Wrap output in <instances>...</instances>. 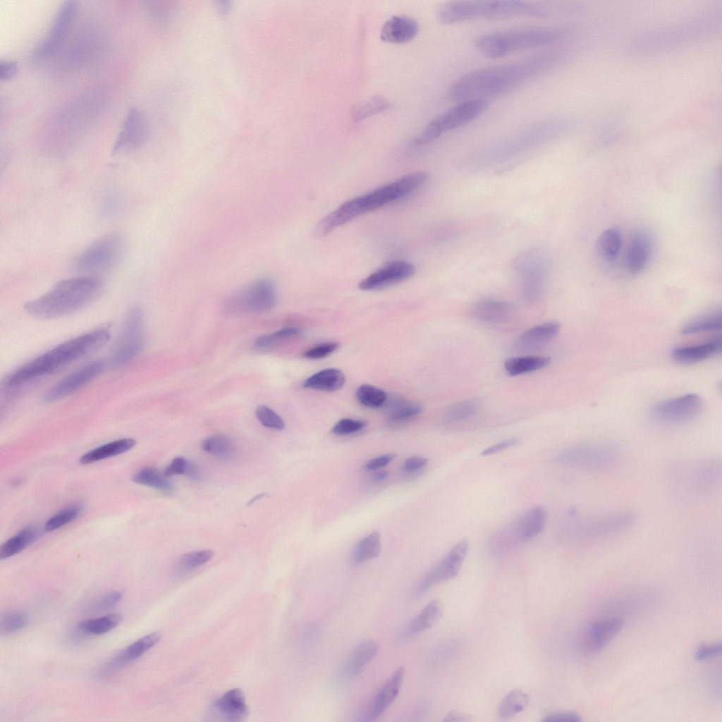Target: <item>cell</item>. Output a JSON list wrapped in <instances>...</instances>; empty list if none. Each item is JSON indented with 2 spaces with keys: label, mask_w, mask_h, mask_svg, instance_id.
<instances>
[{
  "label": "cell",
  "mask_w": 722,
  "mask_h": 722,
  "mask_svg": "<svg viewBox=\"0 0 722 722\" xmlns=\"http://www.w3.org/2000/svg\"><path fill=\"white\" fill-rule=\"evenodd\" d=\"M561 55L546 54L512 63L483 68L464 75L448 89V97L460 102L502 94L546 71Z\"/></svg>",
  "instance_id": "1"
},
{
  "label": "cell",
  "mask_w": 722,
  "mask_h": 722,
  "mask_svg": "<svg viewBox=\"0 0 722 722\" xmlns=\"http://www.w3.org/2000/svg\"><path fill=\"white\" fill-rule=\"evenodd\" d=\"M427 179L428 174L423 171L409 173L365 195L352 198L318 221L313 229V235L317 238L324 237L359 216L412 193Z\"/></svg>",
  "instance_id": "2"
},
{
  "label": "cell",
  "mask_w": 722,
  "mask_h": 722,
  "mask_svg": "<svg viewBox=\"0 0 722 722\" xmlns=\"http://www.w3.org/2000/svg\"><path fill=\"white\" fill-rule=\"evenodd\" d=\"M109 337V331L101 328L62 343L10 373L4 381V388L14 390L52 374L99 348Z\"/></svg>",
  "instance_id": "3"
},
{
  "label": "cell",
  "mask_w": 722,
  "mask_h": 722,
  "mask_svg": "<svg viewBox=\"0 0 722 722\" xmlns=\"http://www.w3.org/2000/svg\"><path fill=\"white\" fill-rule=\"evenodd\" d=\"M104 283L95 276H81L62 280L40 297L25 304L30 315L44 319L68 315L93 302Z\"/></svg>",
  "instance_id": "4"
},
{
  "label": "cell",
  "mask_w": 722,
  "mask_h": 722,
  "mask_svg": "<svg viewBox=\"0 0 722 722\" xmlns=\"http://www.w3.org/2000/svg\"><path fill=\"white\" fill-rule=\"evenodd\" d=\"M562 36L551 27H527L487 33L475 40V46L484 56L491 59L552 44Z\"/></svg>",
  "instance_id": "5"
},
{
  "label": "cell",
  "mask_w": 722,
  "mask_h": 722,
  "mask_svg": "<svg viewBox=\"0 0 722 722\" xmlns=\"http://www.w3.org/2000/svg\"><path fill=\"white\" fill-rule=\"evenodd\" d=\"M544 14L539 8L521 1H451L441 4L436 11L437 20L446 25L479 18Z\"/></svg>",
  "instance_id": "6"
},
{
  "label": "cell",
  "mask_w": 722,
  "mask_h": 722,
  "mask_svg": "<svg viewBox=\"0 0 722 722\" xmlns=\"http://www.w3.org/2000/svg\"><path fill=\"white\" fill-rule=\"evenodd\" d=\"M488 106L487 100L482 99L458 102L432 120L417 136L415 142L419 145H427L442 133L464 126L476 119L487 109Z\"/></svg>",
  "instance_id": "7"
},
{
  "label": "cell",
  "mask_w": 722,
  "mask_h": 722,
  "mask_svg": "<svg viewBox=\"0 0 722 722\" xmlns=\"http://www.w3.org/2000/svg\"><path fill=\"white\" fill-rule=\"evenodd\" d=\"M126 251L123 238L117 233L105 235L95 240L74 261V269L83 273L111 269L122 260Z\"/></svg>",
  "instance_id": "8"
},
{
  "label": "cell",
  "mask_w": 722,
  "mask_h": 722,
  "mask_svg": "<svg viewBox=\"0 0 722 722\" xmlns=\"http://www.w3.org/2000/svg\"><path fill=\"white\" fill-rule=\"evenodd\" d=\"M622 449L611 443H587L569 447L560 452L556 460L564 464L595 470L610 469L623 458Z\"/></svg>",
  "instance_id": "9"
},
{
  "label": "cell",
  "mask_w": 722,
  "mask_h": 722,
  "mask_svg": "<svg viewBox=\"0 0 722 722\" xmlns=\"http://www.w3.org/2000/svg\"><path fill=\"white\" fill-rule=\"evenodd\" d=\"M145 339L144 316L138 307L127 314L121 334L110 356V365L120 367L134 359L142 350Z\"/></svg>",
  "instance_id": "10"
},
{
  "label": "cell",
  "mask_w": 722,
  "mask_h": 722,
  "mask_svg": "<svg viewBox=\"0 0 722 722\" xmlns=\"http://www.w3.org/2000/svg\"><path fill=\"white\" fill-rule=\"evenodd\" d=\"M276 289L269 279H258L231 298L228 306L240 312H262L273 308Z\"/></svg>",
  "instance_id": "11"
},
{
  "label": "cell",
  "mask_w": 722,
  "mask_h": 722,
  "mask_svg": "<svg viewBox=\"0 0 722 722\" xmlns=\"http://www.w3.org/2000/svg\"><path fill=\"white\" fill-rule=\"evenodd\" d=\"M702 405L703 400L699 395L687 393L657 403L652 407L651 413L660 421L680 423L695 417Z\"/></svg>",
  "instance_id": "12"
},
{
  "label": "cell",
  "mask_w": 722,
  "mask_h": 722,
  "mask_svg": "<svg viewBox=\"0 0 722 722\" xmlns=\"http://www.w3.org/2000/svg\"><path fill=\"white\" fill-rule=\"evenodd\" d=\"M631 511H620L587 518L577 524L575 534L581 538L594 539L613 534L630 527L636 520Z\"/></svg>",
  "instance_id": "13"
},
{
  "label": "cell",
  "mask_w": 722,
  "mask_h": 722,
  "mask_svg": "<svg viewBox=\"0 0 722 722\" xmlns=\"http://www.w3.org/2000/svg\"><path fill=\"white\" fill-rule=\"evenodd\" d=\"M468 542H458L445 557L422 579L417 588V593H423L432 586L451 580L460 572L468 551Z\"/></svg>",
  "instance_id": "14"
},
{
  "label": "cell",
  "mask_w": 722,
  "mask_h": 722,
  "mask_svg": "<svg viewBox=\"0 0 722 722\" xmlns=\"http://www.w3.org/2000/svg\"><path fill=\"white\" fill-rule=\"evenodd\" d=\"M104 369L102 360H94L71 372L47 390V402H54L75 393L99 376Z\"/></svg>",
  "instance_id": "15"
},
{
  "label": "cell",
  "mask_w": 722,
  "mask_h": 722,
  "mask_svg": "<svg viewBox=\"0 0 722 722\" xmlns=\"http://www.w3.org/2000/svg\"><path fill=\"white\" fill-rule=\"evenodd\" d=\"M415 267L404 260H393L362 280L358 286L363 290H376L404 281L413 276Z\"/></svg>",
  "instance_id": "16"
},
{
  "label": "cell",
  "mask_w": 722,
  "mask_h": 722,
  "mask_svg": "<svg viewBox=\"0 0 722 722\" xmlns=\"http://www.w3.org/2000/svg\"><path fill=\"white\" fill-rule=\"evenodd\" d=\"M147 123L143 114L136 108L129 110L122 130L113 147V154H121L135 149L145 140Z\"/></svg>",
  "instance_id": "17"
},
{
  "label": "cell",
  "mask_w": 722,
  "mask_h": 722,
  "mask_svg": "<svg viewBox=\"0 0 722 722\" xmlns=\"http://www.w3.org/2000/svg\"><path fill=\"white\" fill-rule=\"evenodd\" d=\"M76 8V2L73 0H68L62 4L48 36L33 52L34 58H42L54 51L66 35L75 14Z\"/></svg>",
  "instance_id": "18"
},
{
  "label": "cell",
  "mask_w": 722,
  "mask_h": 722,
  "mask_svg": "<svg viewBox=\"0 0 722 722\" xmlns=\"http://www.w3.org/2000/svg\"><path fill=\"white\" fill-rule=\"evenodd\" d=\"M161 638L159 632L149 633L129 644L103 667V673L111 675L133 662L156 645Z\"/></svg>",
  "instance_id": "19"
},
{
  "label": "cell",
  "mask_w": 722,
  "mask_h": 722,
  "mask_svg": "<svg viewBox=\"0 0 722 722\" xmlns=\"http://www.w3.org/2000/svg\"><path fill=\"white\" fill-rule=\"evenodd\" d=\"M652 250V239L647 232L637 230L632 234L626 255V266L631 274H637L645 268Z\"/></svg>",
  "instance_id": "20"
},
{
  "label": "cell",
  "mask_w": 722,
  "mask_h": 722,
  "mask_svg": "<svg viewBox=\"0 0 722 722\" xmlns=\"http://www.w3.org/2000/svg\"><path fill=\"white\" fill-rule=\"evenodd\" d=\"M417 22L407 16H391L381 27L380 37L386 42L401 44L412 39L417 34Z\"/></svg>",
  "instance_id": "21"
},
{
  "label": "cell",
  "mask_w": 722,
  "mask_h": 722,
  "mask_svg": "<svg viewBox=\"0 0 722 722\" xmlns=\"http://www.w3.org/2000/svg\"><path fill=\"white\" fill-rule=\"evenodd\" d=\"M560 328L557 322H547L534 326L520 335L515 347L525 352L542 349L558 334Z\"/></svg>",
  "instance_id": "22"
},
{
  "label": "cell",
  "mask_w": 722,
  "mask_h": 722,
  "mask_svg": "<svg viewBox=\"0 0 722 722\" xmlns=\"http://www.w3.org/2000/svg\"><path fill=\"white\" fill-rule=\"evenodd\" d=\"M513 312L514 309L510 303L491 298H485L477 302L471 310V314L475 319L491 324L508 322Z\"/></svg>",
  "instance_id": "23"
},
{
  "label": "cell",
  "mask_w": 722,
  "mask_h": 722,
  "mask_svg": "<svg viewBox=\"0 0 722 722\" xmlns=\"http://www.w3.org/2000/svg\"><path fill=\"white\" fill-rule=\"evenodd\" d=\"M405 675V668L399 667L382 685L378 692L372 709L369 719L374 721L379 718L397 697Z\"/></svg>",
  "instance_id": "24"
},
{
  "label": "cell",
  "mask_w": 722,
  "mask_h": 722,
  "mask_svg": "<svg viewBox=\"0 0 722 722\" xmlns=\"http://www.w3.org/2000/svg\"><path fill=\"white\" fill-rule=\"evenodd\" d=\"M721 337H716L703 343L674 348L672 357L682 364H693L707 360L721 350Z\"/></svg>",
  "instance_id": "25"
},
{
  "label": "cell",
  "mask_w": 722,
  "mask_h": 722,
  "mask_svg": "<svg viewBox=\"0 0 722 722\" xmlns=\"http://www.w3.org/2000/svg\"><path fill=\"white\" fill-rule=\"evenodd\" d=\"M213 707L228 721H243L248 714L245 698L240 689L226 692L214 702Z\"/></svg>",
  "instance_id": "26"
},
{
  "label": "cell",
  "mask_w": 722,
  "mask_h": 722,
  "mask_svg": "<svg viewBox=\"0 0 722 722\" xmlns=\"http://www.w3.org/2000/svg\"><path fill=\"white\" fill-rule=\"evenodd\" d=\"M546 521L545 510L542 506H535L523 513L512 527L518 542H527L543 530Z\"/></svg>",
  "instance_id": "27"
},
{
  "label": "cell",
  "mask_w": 722,
  "mask_h": 722,
  "mask_svg": "<svg viewBox=\"0 0 722 722\" xmlns=\"http://www.w3.org/2000/svg\"><path fill=\"white\" fill-rule=\"evenodd\" d=\"M378 651L377 642L366 640L359 643L346 659L342 673L350 679L358 675L365 666L374 657Z\"/></svg>",
  "instance_id": "28"
},
{
  "label": "cell",
  "mask_w": 722,
  "mask_h": 722,
  "mask_svg": "<svg viewBox=\"0 0 722 722\" xmlns=\"http://www.w3.org/2000/svg\"><path fill=\"white\" fill-rule=\"evenodd\" d=\"M135 443V440L131 438L118 439L85 453L79 460L83 465L91 464L126 453L130 450Z\"/></svg>",
  "instance_id": "29"
},
{
  "label": "cell",
  "mask_w": 722,
  "mask_h": 722,
  "mask_svg": "<svg viewBox=\"0 0 722 722\" xmlns=\"http://www.w3.org/2000/svg\"><path fill=\"white\" fill-rule=\"evenodd\" d=\"M345 377L342 371L336 368L322 369L308 377L303 386L319 391H334L343 387Z\"/></svg>",
  "instance_id": "30"
},
{
  "label": "cell",
  "mask_w": 722,
  "mask_h": 722,
  "mask_svg": "<svg viewBox=\"0 0 722 722\" xmlns=\"http://www.w3.org/2000/svg\"><path fill=\"white\" fill-rule=\"evenodd\" d=\"M441 615L440 601L436 599L431 601L408 625L405 630V636L412 637L427 630L439 620Z\"/></svg>",
  "instance_id": "31"
},
{
  "label": "cell",
  "mask_w": 722,
  "mask_h": 722,
  "mask_svg": "<svg viewBox=\"0 0 722 722\" xmlns=\"http://www.w3.org/2000/svg\"><path fill=\"white\" fill-rule=\"evenodd\" d=\"M622 621L611 618L594 623L589 628L588 637L590 644L595 650L604 647L620 630Z\"/></svg>",
  "instance_id": "32"
},
{
  "label": "cell",
  "mask_w": 722,
  "mask_h": 722,
  "mask_svg": "<svg viewBox=\"0 0 722 722\" xmlns=\"http://www.w3.org/2000/svg\"><path fill=\"white\" fill-rule=\"evenodd\" d=\"M551 358L544 356H518L507 359L504 368L510 376H518L534 372L547 366Z\"/></svg>",
  "instance_id": "33"
},
{
  "label": "cell",
  "mask_w": 722,
  "mask_h": 722,
  "mask_svg": "<svg viewBox=\"0 0 722 722\" xmlns=\"http://www.w3.org/2000/svg\"><path fill=\"white\" fill-rule=\"evenodd\" d=\"M530 697L524 691L515 689L509 692L498 707V716L508 720L522 711L528 705Z\"/></svg>",
  "instance_id": "34"
},
{
  "label": "cell",
  "mask_w": 722,
  "mask_h": 722,
  "mask_svg": "<svg viewBox=\"0 0 722 722\" xmlns=\"http://www.w3.org/2000/svg\"><path fill=\"white\" fill-rule=\"evenodd\" d=\"M202 450L219 460L228 461L234 458L236 447L233 441L223 434H216L205 439L202 443Z\"/></svg>",
  "instance_id": "35"
},
{
  "label": "cell",
  "mask_w": 722,
  "mask_h": 722,
  "mask_svg": "<svg viewBox=\"0 0 722 722\" xmlns=\"http://www.w3.org/2000/svg\"><path fill=\"white\" fill-rule=\"evenodd\" d=\"M122 620L121 613H114L104 616L80 621L77 629L87 635L104 634L119 625Z\"/></svg>",
  "instance_id": "36"
},
{
  "label": "cell",
  "mask_w": 722,
  "mask_h": 722,
  "mask_svg": "<svg viewBox=\"0 0 722 722\" xmlns=\"http://www.w3.org/2000/svg\"><path fill=\"white\" fill-rule=\"evenodd\" d=\"M622 243L620 231L616 227L608 228L598 238V251L606 260L613 261L619 255Z\"/></svg>",
  "instance_id": "37"
},
{
  "label": "cell",
  "mask_w": 722,
  "mask_h": 722,
  "mask_svg": "<svg viewBox=\"0 0 722 722\" xmlns=\"http://www.w3.org/2000/svg\"><path fill=\"white\" fill-rule=\"evenodd\" d=\"M387 405L388 417L393 422L410 420L419 415L422 411L420 405L400 398L390 400Z\"/></svg>",
  "instance_id": "38"
},
{
  "label": "cell",
  "mask_w": 722,
  "mask_h": 722,
  "mask_svg": "<svg viewBox=\"0 0 722 722\" xmlns=\"http://www.w3.org/2000/svg\"><path fill=\"white\" fill-rule=\"evenodd\" d=\"M37 537V531L31 527L22 530L5 542L0 548L1 559L13 556L32 544Z\"/></svg>",
  "instance_id": "39"
},
{
  "label": "cell",
  "mask_w": 722,
  "mask_h": 722,
  "mask_svg": "<svg viewBox=\"0 0 722 722\" xmlns=\"http://www.w3.org/2000/svg\"><path fill=\"white\" fill-rule=\"evenodd\" d=\"M381 550L380 535L374 532L360 539L353 552V560L355 565L362 564L377 557Z\"/></svg>",
  "instance_id": "40"
},
{
  "label": "cell",
  "mask_w": 722,
  "mask_h": 722,
  "mask_svg": "<svg viewBox=\"0 0 722 722\" xmlns=\"http://www.w3.org/2000/svg\"><path fill=\"white\" fill-rule=\"evenodd\" d=\"M164 474L152 467H145L137 472L133 477L135 483L149 487L164 492H171L173 486Z\"/></svg>",
  "instance_id": "41"
},
{
  "label": "cell",
  "mask_w": 722,
  "mask_h": 722,
  "mask_svg": "<svg viewBox=\"0 0 722 722\" xmlns=\"http://www.w3.org/2000/svg\"><path fill=\"white\" fill-rule=\"evenodd\" d=\"M722 324L721 311L716 310L700 316L687 322L683 328V334H693L720 329Z\"/></svg>",
  "instance_id": "42"
},
{
  "label": "cell",
  "mask_w": 722,
  "mask_h": 722,
  "mask_svg": "<svg viewBox=\"0 0 722 722\" xmlns=\"http://www.w3.org/2000/svg\"><path fill=\"white\" fill-rule=\"evenodd\" d=\"M390 106L388 101L381 95L372 96L361 102L354 107L352 116L355 121H360L372 115L386 110Z\"/></svg>",
  "instance_id": "43"
},
{
  "label": "cell",
  "mask_w": 722,
  "mask_h": 722,
  "mask_svg": "<svg viewBox=\"0 0 722 722\" xmlns=\"http://www.w3.org/2000/svg\"><path fill=\"white\" fill-rule=\"evenodd\" d=\"M478 408L479 404L474 400L453 403L445 410L443 420L446 423H453L467 420L475 415Z\"/></svg>",
  "instance_id": "44"
},
{
  "label": "cell",
  "mask_w": 722,
  "mask_h": 722,
  "mask_svg": "<svg viewBox=\"0 0 722 722\" xmlns=\"http://www.w3.org/2000/svg\"><path fill=\"white\" fill-rule=\"evenodd\" d=\"M356 397L360 404L370 408L381 407L388 399L384 391L369 384L361 385L356 391Z\"/></svg>",
  "instance_id": "45"
},
{
  "label": "cell",
  "mask_w": 722,
  "mask_h": 722,
  "mask_svg": "<svg viewBox=\"0 0 722 722\" xmlns=\"http://www.w3.org/2000/svg\"><path fill=\"white\" fill-rule=\"evenodd\" d=\"M81 511L82 507L78 504H73L64 508L47 521L44 526L46 531L52 532L70 523L79 516Z\"/></svg>",
  "instance_id": "46"
},
{
  "label": "cell",
  "mask_w": 722,
  "mask_h": 722,
  "mask_svg": "<svg viewBox=\"0 0 722 722\" xmlns=\"http://www.w3.org/2000/svg\"><path fill=\"white\" fill-rule=\"evenodd\" d=\"M212 551L209 549L200 550L187 553L178 561L176 568L181 572H188L204 565L211 559Z\"/></svg>",
  "instance_id": "47"
},
{
  "label": "cell",
  "mask_w": 722,
  "mask_h": 722,
  "mask_svg": "<svg viewBox=\"0 0 722 722\" xmlns=\"http://www.w3.org/2000/svg\"><path fill=\"white\" fill-rule=\"evenodd\" d=\"M28 616L21 611H11L2 614L0 619L1 635H9L25 628L29 623Z\"/></svg>",
  "instance_id": "48"
},
{
  "label": "cell",
  "mask_w": 722,
  "mask_h": 722,
  "mask_svg": "<svg viewBox=\"0 0 722 722\" xmlns=\"http://www.w3.org/2000/svg\"><path fill=\"white\" fill-rule=\"evenodd\" d=\"M301 333V329L297 326L284 327L276 332L264 334L258 337L255 342V345L259 349H269L279 342L288 338L294 337Z\"/></svg>",
  "instance_id": "49"
},
{
  "label": "cell",
  "mask_w": 722,
  "mask_h": 722,
  "mask_svg": "<svg viewBox=\"0 0 722 722\" xmlns=\"http://www.w3.org/2000/svg\"><path fill=\"white\" fill-rule=\"evenodd\" d=\"M164 474L166 477L183 475L192 480H195L200 476V471L192 462L184 458L177 457L172 460L166 468Z\"/></svg>",
  "instance_id": "50"
},
{
  "label": "cell",
  "mask_w": 722,
  "mask_h": 722,
  "mask_svg": "<svg viewBox=\"0 0 722 722\" xmlns=\"http://www.w3.org/2000/svg\"><path fill=\"white\" fill-rule=\"evenodd\" d=\"M255 415L259 422L267 428L281 430L285 427V422L281 417L267 406L257 407Z\"/></svg>",
  "instance_id": "51"
},
{
  "label": "cell",
  "mask_w": 722,
  "mask_h": 722,
  "mask_svg": "<svg viewBox=\"0 0 722 722\" xmlns=\"http://www.w3.org/2000/svg\"><path fill=\"white\" fill-rule=\"evenodd\" d=\"M122 594L119 591H113L103 595L92 603L87 608L89 613H100L115 607L121 600Z\"/></svg>",
  "instance_id": "52"
},
{
  "label": "cell",
  "mask_w": 722,
  "mask_h": 722,
  "mask_svg": "<svg viewBox=\"0 0 722 722\" xmlns=\"http://www.w3.org/2000/svg\"><path fill=\"white\" fill-rule=\"evenodd\" d=\"M362 420L343 418L337 422L332 428V432L338 435H347L361 431L365 427Z\"/></svg>",
  "instance_id": "53"
},
{
  "label": "cell",
  "mask_w": 722,
  "mask_h": 722,
  "mask_svg": "<svg viewBox=\"0 0 722 722\" xmlns=\"http://www.w3.org/2000/svg\"><path fill=\"white\" fill-rule=\"evenodd\" d=\"M338 347L339 344L337 342L322 343L307 350L303 356L312 360L324 358L334 353Z\"/></svg>",
  "instance_id": "54"
},
{
  "label": "cell",
  "mask_w": 722,
  "mask_h": 722,
  "mask_svg": "<svg viewBox=\"0 0 722 722\" xmlns=\"http://www.w3.org/2000/svg\"><path fill=\"white\" fill-rule=\"evenodd\" d=\"M721 651L722 646L721 642L702 645L697 649L695 653V659L697 661H703L709 659L710 657L720 655L721 654Z\"/></svg>",
  "instance_id": "55"
},
{
  "label": "cell",
  "mask_w": 722,
  "mask_h": 722,
  "mask_svg": "<svg viewBox=\"0 0 722 722\" xmlns=\"http://www.w3.org/2000/svg\"><path fill=\"white\" fill-rule=\"evenodd\" d=\"M545 722L570 721L579 722L581 721L580 715L575 711H564L554 713L546 716L543 718Z\"/></svg>",
  "instance_id": "56"
},
{
  "label": "cell",
  "mask_w": 722,
  "mask_h": 722,
  "mask_svg": "<svg viewBox=\"0 0 722 722\" xmlns=\"http://www.w3.org/2000/svg\"><path fill=\"white\" fill-rule=\"evenodd\" d=\"M395 458L394 453H386L370 459L364 467L367 470H375L390 463Z\"/></svg>",
  "instance_id": "57"
},
{
  "label": "cell",
  "mask_w": 722,
  "mask_h": 722,
  "mask_svg": "<svg viewBox=\"0 0 722 722\" xmlns=\"http://www.w3.org/2000/svg\"><path fill=\"white\" fill-rule=\"evenodd\" d=\"M518 443L519 439L516 438L503 440L487 448L482 452L481 455L483 456L493 455L498 452H501L503 450L508 449V448L513 447Z\"/></svg>",
  "instance_id": "58"
},
{
  "label": "cell",
  "mask_w": 722,
  "mask_h": 722,
  "mask_svg": "<svg viewBox=\"0 0 722 722\" xmlns=\"http://www.w3.org/2000/svg\"><path fill=\"white\" fill-rule=\"evenodd\" d=\"M428 463V459L422 456H412L407 458L403 465V469L406 472H414L424 467Z\"/></svg>",
  "instance_id": "59"
},
{
  "label": "cell",
  "mask_w": 722,
  "mask_h": 722,
  "mask_svg": "<svg viewBox=\"0 0 722 722\" xmlns=\"http://www.w3.org/2000/svg\"><path fill=\"white\" fill-rule=\"evenodd\" d=\"M18 63L11 60L0 61V79L7 80L12 78L17 73Z\"/></svg>",
  "instance_id": "60"
},
{
  "label": "cell",
  "mask_w": 722,
  "mask_h": 722,
  "mask_svg": "<svg viewBox=\"0 0 722 722\" xmlns=\"http://www.w3.org/2000/svg\"><path fill=\"white\" fill-rule=\"evenodd\" d=\"M470 720V719L468 718V716H467L463 713L458 711H452L447 714L444 719V721L461 722L468 721Z\"/></svg>",
  "instance_id": "61"
},
{
  "label": "cell",
  "mask_w": 722,
  "mask_h": 722,
  "mask_svg": "<svg viewBox=\"0 0 722 722\" xmlns=\"http://www.w3.org/2000/svg\"><path fill=\"white\" fill-rule=\"evenodd\" d=\"M116 200L117 199L116 197H110L109 199H108L107 203H105L104 204L105 212H107L108 214H112L113 213L116 212V209L118 207L117 205L118 204L116 202Z\"/></svg>",
  "instance_id": "62"
},
{
  "label": "cell",
  "mask_w": 722,
  "mask_h": 722,
  "mask_svg": "<svg viewBox=\"0 0 722 722\" xmlns=\"http://www.w3.org/2000/svg\"><path fill=\"white\" fill-rule=\"evenodd\" d=\"M387 475H387V473L385 471H380V472H376L374 475L373 479L376 482H381V481L384 480L387 477Z\"/></svg>",
  "instance_id": "63"
},
{
  "label": "cell",
  "mask_w": 722,
  "mask_h": 722,
  "mask_svg": "<svg viewBox=\"0 0 722 722\" xmlns=\"http://www.w3.org/2000/svg\"><path fill=\"white\" fill-rule=\"evenodd\" d=\"M264 495H265V494H264V493H262V494H257V496H255V497H253V498H252V499H251V500L250 501V502H249V503H248V504H250V503H254L255 501H257V500L260 499L261 498H262V497H263V496H264Z\"/></svg>",
  "instance_id": "64"
}]
</instances>
